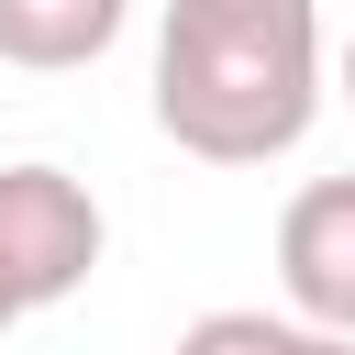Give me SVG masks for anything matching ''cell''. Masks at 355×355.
Returning <instances> with one entry per match:
<instances>
[{
    "instance_id": "obj_4",
    "label": "cell",
    "mask_w": 355,
    "mask_h": 355,
    "mask_svg": "<svg viewBox=\"0 0 355 355\" xmlns=\"http://www.w3.org/2000/svg\"><path fill=\"white\" fill-rule=\"evenodd\" d=\"M122 22H133V0H0V67L67 78V67L111 55Z\"/></svg>"
},
{
    "instance_id": "obj_1",
    "label": "cell",
    "mask_w": 355,
    "mask_h": 355,
    "mask_svg": "<svg viewBox=\"0 0 355 355\" xmlns=\"http://www.w3.org/2000/svg\"><path fill=\"white\" fill-rule=\"evenodd\" d=\"M322 111V0H166L155 133L200 166H266Z\"/></svg>"
},
{
    "instance_id": "obj_7",
    "label": "cell",
    "mask_w": 355,
    "mask_h": 355,
    "mask_svg": "<svg viewBox=\"0 0 355 355\" xmlns=\"http://www.w3.org/2000/svg\"><path fill=\"white\" fill-rule=\"evenodd\" d=\"M344 100H355V44H344Z\"/></svg>"
},
{
    "instance_id": "obj_2",
    "label": "cell",
    "mask_w": 355,
    "mask_h": 355,
    "mask_svg": "<svg viewBox=\"0 0 355 355\" xmlns=\"http://www.w3.org/2000/svg\"><path fill=\"white\" fill-rule=\"evenodd\" d=\"M100 244H111V222H100V200L67 178V166H0V300L33 322V311H55V300H78L89 288V266H100Z\"/></svg>"
},
{
    "instance_id": "obj_3",
    "label": "cell",
    "mask_w": 355,
    "mask_h": 355,
    "mask_svg": "<svg viewBox=\"0 0 355 355\" xmlns=\"http://www.w3.org/2000/svg\"><path fill=\"white\" fill-rule=\"evenodd\" d=\"M277 288L300 333L355 344V178H311L277 211Z\"/></svg>"
},
{
    "instance_id": "obj_5",
    "label": "cell",
    "mask_w": 355,
    "mask_h": 355,
    "mask_svg": "<svg viewBox=\"0 0 355 355\" xmlns=\"http://www.w3.org/2000/svg\"><path fill=\"white\" fill-rule=\"evenodd\" d=\"M288 333H300L288 311H200L166 355H288Z\"/></svg>"
},
{
    "instance_id": "obj_6",
    "label": "cell",
    "mask_w": 355,
    "mask_h": 355,
    "mask_svg": "<svg viewBox=\"0 0 355 355\" xmlns=\"http://www.w3.org/2000/svg\"><path fill=\"white\" fill-rule=\"evenodd\" d=\"M288 355H355V344H333V333H288Z\"/></svg>"
},
{
    "instance_id": "obj_8",
    "label": "cell",
    "mask_w": 355,
    "mask_h": 355,
    "mask_svg": "<svg viewBox=\"0 0 355 355\" xmlns=\"http://www.w3.org/2000/svg\"><path fill=\"white\" fill-rule=\"evenodd\" d=\"M11 322H22V311H11V300H0V333H11Z\"/></svg>"
}]
</instances>
